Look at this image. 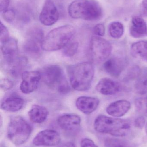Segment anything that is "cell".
<instances>
[{
  "label": "cell",
  "mask_w": 147,
  "mask_h": 147,
  "mask_svg": "<svg viewBox=\"0 0 147 147\" xmlns=\"http://www.w3.org/2000/svg\"><path fill=\"white\" fill-rule=\"evenodd\" d=\"M135 88L140 94L147 93V75L141 77L136 83Z\"/></svg>",
  "instance_id": "4316f807"
},
{
  "label": "cell",
  "mask_w": 147,
  "mask_h": 147,
  "mask_svg": "<svg viewBox=\"0 0 147 147\" xmlns=\"http://www.w3.org/2000/svg\"><path fill=\"white\" fill-rule=\"evenodd\" d=\"M126 66L123 59L117 58H112L106 61L103 67L106 72L114 77H118L122 72Z\"/></svg>",
  "instance_id": "ac0fdd59"
},
{
  "label": "cell",
  "mask_w": 147,
  "mask_h": 147,
  "mask_svg": "<svg viewBox=\"0 0 147 147\" xmlns=\"http://www.w3.org/2000/svg\"><path fill=\"white\" fill-rule=\"evenodd\" d=\"M0 85L1 88L4 91L9 90L14 86L13 82L7 78H3L1 80Z\"/></svg>",
  "instance_id": "f546056e"
},
{
  "label": "cell",
  "mask_w": 147,
  "mask_h": 147,
  "mask_svg": "<svg viewBox=\"0 0 147 147\" xmlns=\"http://www.w3.org/2000/svg\"><path fill=\"white\" fill-rule=\"evenodd\" d=\"M59 18V13L52 0H45L40 13L39 19L44 26H51L55 24Z\"/></svg>",
  "instance_id": "8fae6325"
},
{
  "label": "cell",
  "mask_w": 147,
  "mask_h": 147,
  "mask_svg": "<svg viewBox=\"0 0 147 147\" xmlns=\"http://www.w3.org/2000/svg\"><path fill=\"white\" fill-rule=\"evenodd\" d=\"M40 72L41 79L47 85L63 94L70 92V87L60 66L49 65Z\"/></svg>",
  "instance_id": "5b68a950"
},
{
  "label": "cell",
  "mask_w": 147,
  "mask_h": 147,
  "mask_svg": "<svg viewBox=\"0 0 147 147\" xmlns=\"http://www.w3.org/2000/svg\"><path fill=\"white\" fill-rule=\"evenodd\" d=\"M90 49L94 60L102 62L107 59L111 54L112 46L104 39L98 36H93L91 40Z\"/></svg>",
  "instance_id": "ba28073f"
},
{
  "label": "cell",
  "mask_w": 147,
  "mask_h": 147,
  "mask_svg": "<svg viewBox=\"0 0 147 147\" xmlns=\"http://www.w3.org/2000/svg\"><path fill=\"white\" fill-rule=\"evenodd\" d=\"M2 16L3 20L9 23L14 21L15 18V13L12 9H7L2 13Z\"/></svg>",
  "instance_id": "f1b7e54d"
},
{
  "label": "cell",
  "mask_w": 147,
  "mask_h": 147,
  "mask_svg": "<svg viewBox=\"0 0 147 147\" xmlns=\"http://www.w3.org/2000/svg\"><path fill=\"white\" fill-rule=\"evenodd\" d=\"M99 104V99L93 97L80 96L76 101L77 108L86 115H89L95 111Z\"/></svg>",
  "instance_id": "9a60e30c"
},
{
  "label": "cell",
  "mask_w": 147,
  "mask_h": 147,
  "mask_svg": "<svg viewBox=\"0 0 147 147\" xmlns=\"http://www.w3.org/2000/svg\"><path fill=\"white\" fill-rule=\"evenodd\" d=\"M80 146L81 147H98L92 140L88 138L83 139L80 142Z\"/></svg>",
  "instance_id": "1f68e13d"
},
{
  "label": "cell",
  "mask_w": 147,
  "mask_h": 147,
  "mask_svg": "<svg viewBox=\"0 0 147 147\" xmlns=\"http://www.w3.org/2000/svg\"><path fill=\"white\" fill-rule=\"evenodd\" d=\"M96 90L104 95L117 94L121 90V86L115 80L108 78L102 79L96 86Z\"/></svg>",
  "instance_id": "4fadbf2b"
},
{
  "label": "cell",
  "mask_w": 147,
  "mask_h": 147,
  "mask_svg": "<svg viewBox=\"0 0 147 147\" xmlns=\"http://www.w3.org/2000/svg\"><path fill=\"white\" fill-rule=\"evenodd\" d=\"M1 45V51L3 59L14 57L18 55V43L15 39L10 38Z\"/></svg>",
  "instance_id": "44dd1931"
},
{
  "label": "cell",
  "mask_w": 147,
  "mask_h": 147,
  "mask_svg": "<svg viewBox=\"0 0 147 147\" xmlns=\"http://www.w3.org/2000/svg\"><path fill=\"white\" fill-rule=\"evenodd\" d=\"M24 101L18 95L12 94L5 98L1 102V108L2 109L8 112H16L22 109L24 106Z\"/></svg>",
  "instance_id": "2e32d148"
},
{
  "label": "cell",
  "mask_w": 147,
  "mask_h": 147,
  "mask_svg": "<svg viewBox=\"0 0 147 147\" xmlns=\"http://www.w3.org/2000/svg\"><path fill=\"white\" fill-rule=\"evenodd\" d=\"M131 108L130 102L126 100H120L110 104L106 109L107 113L116 117L123 116Z\"/></svg>",
  "instance_id": "e0dca14e"
},
{
  "label": "cell",
  "mask_w": 147,
  "mask_h": 147,
  "mask_svg": "<svg viewBox=\"0 0 147 147\" xmlns=\"http://www.w3.org/2000/svg\"><path fill=\"white\" fill-rule=\"evenodd\" d=\"M130 34L135 38H140L147 34L146 23L144 19L135 16L132 19V26L130 28Z\"/></svg>",
  "instance_id": "ffe728a7"
},
{
  "label": "cell",
  "mask_w": 147,
  "mask_h": 147,
  "mask_svg": "<svg viewBox=\"0 0 147 147\" xmlns=\"http://www.w3.org/2000/svg\"><path fill=\"white\" fill-rule=\"evenodd\" d=\"M94 127L95 130L99 133L123 137L128 134L131 126L127 120L101 115L96 118Z\"/></svg>",
  "instance_id": "277c9868"
},
{
  "label": "cell",
  "mask_w": 147,
  "mask_h": 147,
  "mask_svg": "<svg viewBox=\"0 0 147 147\" xmlns=\"http://www.w3.org/2000/svg\"><path fill=\"white\" fill-rule=\"evenodd\" d=\"M81 122L79 116L71 113L61 115L57 120L58 126L65 131H72L77 129L80 126Z\"/></svg>",
  "instance_id": "5bb4252c"
},
{
  "label": "cell",
  "mask_w": 147,
  "mask_h": 147,
  "mask_svg": "<svg viewBox=\"0 0 147 147\" xmlns=\"http://www.w3.org/2000/svg\"><path fill=\"white\" fill-rule=\"evenodd\" d=\"M75 33L76 29L71 25H64L54 28L45 37L41 48L46 51L60 50L70 42Z\"/></svg>",
  "instance_id": "3957f363"
},
{
  "label": "cell",
  "mask_w": 147,
  "mask_h": 147,
  "mask_svg": "<svg viewBox=\"0 0 147 147\" xmlns=\"http://www.w3.org/2000/svg\"><path fill=\"white\" fill-rule=\"evenodd\" d=\"M9 3V0H0V11L1 13L8 9Z\"/></svg>",
  "instance_id": "836d02e7"
},
{
  "label": "cell",
  "mask_w": 147,
  "mask_h": 147,
  "mask_svg": "<svg viewBox=\"0 0 147 147\" xmlns=\"http://www.w3.org/2000/svg\"><path fill=\"white\" fill-rule=\"evenodd\" d=\"M44 38L42 29L37 27L31 28L27 33L23 45L24 51L30 57L38 58L40 55L41 48Z\"/></svg>",
  "instance_id": "52a82bcc"
},
{
  "label": "cell",
  "mask_w": 147,
  "mask_h": 147,
  "mask_svg": "<svg viewBox=\"0 0 147 147\" xmlns=\"http://www.w3.org/2000/svg\"><path fill=\"white\" fill-rule=\"evenodd\" d=\"M78 47V42H70L63 48V54L66 57H73L77 53Z\"/></svg>",
  "instance_id": "cb8c5ba5"
},
{
  "label": "cell",
  "mask_w": 147,
  "mask_h": 147,
  "mask_svg": "<svg viewBox=\"0 0 147 147\" xmlns=\"http://www.w3.org/2000/svg\"><path fill=\"white\" fill-rule=\"evenodd\" d=\"M61 141L59 134L53 129H45L39 132L33 140V143L37 146H54Z\"/></svg>",
  "instance_id": "7c38bea8"
},
{
  "label": "cell",
  "mask_w": 147,
  "mask_h": 147,
  "mask_svg": "<svg viewBox=\"0 0 147 147\" xmlns=\"http://www.w3.org/2000/svg\"><path fill=\"white\" fill-rule=\"evenodd\" d=\"M63 147H76V146L73 142H69L65 144Z\"/></svg>",
  "instance_id": "e575fe53"
},
{
  "label": "cell",
  "mask_w": 147,
  "mask_h": 147,
  "mask_svg": "<svg viewBox=\"0 0 147 147\" xmlns=\"http://www.w3.org/2000/svg\"><path fill=\"white\" fill-rule=\"evenodd\" d=\"M137 110L147 117V96L139 98L135 101Z\"/></svg>",
  "instance_id": "484cf974"
},
{
  "label": "cell",
  "mask_w": 147,
  "mask_h": 147,
  "mask_svg": "<svg viewBox=\"0 0 147 147\" xmlns=\"http://www.w3.org/2000/svg\"><path fill=\"white\" fill-rule=\"evenodd\" d=\"M146 119L144 117L140 116L137 117L135 121V126L138 128L142 129L145 126Z\"/></svg>",
  "instance_id": "d6a6232c"
},
{
  "label": "cell",
  "mask_w": 147,
  "mask_h": 147,
  "mask_svg": "<svg viewBox=\"0 0 147 147\" xmlns=\"http://www.w3.org/2000/svg\"><path fill=\"white\" fill-rule=\"evenodd\" d=\"M68 13L74 19L93 21L102 16V7L96 0H75L68 7Z\"/></svg>",
  "instance_id": "7a4b0ae2"
},
{
  "label": "cell",
  "mask_w": 147,
  "mask_h": 147,
  "mask_svg": "<svg viewBox=\"0 0 147 147\" xmlns=\"http://www.w3.org/2000/svg\"><path fill=\"white\" fill-rule=\"evenodd\" d=\"M104 145L105 147H130L126 142L115 138L107 139Z\"/></svg>",
  "instance_id": "d4e9b609"
},
{
  "label": "cell",
  "mask_w": 147,
  "mask_h": 147,
  "mask_svg": "<svg viewBox=\"0 0 147 147\" xmlns=\"http://www.w3.org/2000/svg\"><path fill=\"white\" fill-rule=\"evenodd\" d=\"M130 52L133 57L147 62V41H140L132 45Z\"/></svg>",
  "instance_id": "7402d4cb"
},
{
  "label": "cell",
  "mask_w": 147,
  "mask_h": 147,
  "mask_svg": "<svg viewBox=\"0 0 147 147\" xmlns=\"http://www.w3.org/2000/svg\"><path fill=\"white\" fill-rule=\"evenodd\" d=\"M0 28H1L0 40H1V43L2 44L7 41L10 38V37H9V32L7 28L1 21L0 23Z\"/></svg>",
  "instance_id": "83f0119b"
},
{
  "label": "cell",
  "mask_w": 147,
  "mask_h": 147,
  "mask_svg": "<svg viewBox=\"0 0 147 147\" xmlns=\"http://www.w3.org/2000/svg\"><path fill=\"white\" fill-rule=\"evenodd\" d=\"M32 130L31 125L24 118L14 117L10 119L8 127V138L15 145L20 146L27 141Z\"/></svg>",
  "instance_id": "8992f818"
},
{
  "label": "cell",
  "mask_w": 147,
  "mask_h": 147,
  "mask_svg": "<svg viewBox=\"0 0 147 147\" xmlns=\"http://www.w3.org/2000/svg\"><path fill=\"white\" fill-rule=\"evenodd\" d=\"M105 28L104 25L101 23L97 24L93 28V32L98 37L103 36L105 34Z\"/></svg>",
  "instance_id": "4dcf8cb0"
},
{
  "label": "cell",
  "mask_w": 147,
  "mask_h": 147,
  "mask_svg": "<svg viewBox=\"0 0 147 147\" xmlns=\"http://www.w3.org/2000/svg\"><path fill=\"white\" fill-rule=\"evenodd\" d=\"M146 35H147V34H146Z\"/></svg>",
  "instance_id": "74e56055"
},
{
  "label": "cell",
  "mask_w": 147,
  "mask_h": 147,
  "mask_svg": "<svg viewBox=\"0 0 147 147\" xmlns=\"http://www.w3.org/2000/svg\"><path fill=\"white\" fill-rule=\"evenodd\" d=\"M48 114L49 112L46 108L37 105H33L28 112L30 120L36 123H41L45 122Z\"/></svg>",
  "instance_id": "d6986e66"
},
{
  "label": "cell",
  "mask_w": 147,
  "mask_h": 147,
  "mask_svg": "<svg viewBox=\"0 0 147 147\" xmlns=\"http://www.w3.org/2000/svg\"><path fill=\"white\" fill-rule=\"evenodd\" d=\"M142 4L144 7L147 10V0H143Z\"/></svg>",
  "instance_id": "d590c367"
},
{
  "label": "cell",
  "mask_w": 147,
  "mask_h": 147,
  "mask_svg": "<svg viewBox=\"0 0 147 147\" xmlns=\"http://www.w3.org/2000/svg\"><path fill=\"white\" fill-rule=\"evenodd\" d=\"M21 77L20 90L24 94H29L35 91L41 79V73L38 71H24Z\"/></svg>",
  "instance_id": "30bf717a"
},
{
  "label": "cell",
  "mask_w": 147,
  "mask_h": 147,
  "mask_svg": "<svg viewBox=\"0 0 147 147\" xmlns=\"http://www.w3.org/2000/svg\"><path fill=\"white\" fill-rule=\"evenodd\" d=\"M109 33L110 36L114 38H120L124 33L123 25L119 22H112L109 26Z\"/></svg>",
  "instance_id": "603a6c76"
},
{
  "label": "cell",
  "mask_w": 147,
  "mask_h": 147,
  "mask_svg": "<svg viewBox=\"0 0 147 147\" xmlns=\"http://www.w3.org/2000/svg\"><path fill=\"white\" fill-rule=\"evenodd\" d=\"M146 134H147V124L146 125Z\"/></svg>",
  "instance_id": "8d00e7d4"
},
{
  "label": "cell",
  "mask_w": 147,
  "mask_h": 147,
  "mask_svg": "<svg viewBox=\"0 0 147 147\" xmlns=\"http://www.w3.org/2000/svg\"><path fill=\"white\" fill-rule=\"evenodd\" d=\"M28 65L26 58L18 55L7 59H3L2 67L3 70L13 78L21 76Z\"/></svg>",
  "instance_id": "9c48e42d"
},
{
  "label": "cell",
  "mask_w": 147,
  "mask_h": 147,
  "mask_svg": "<svg viewBox=\"0 0 147 147\" xmlns=\"http://www.w3.org/2000/svg\"><path fill=\"white\" fill-rule=\"evenodd\" d=\"M72 87L78 91H85L90 88L95 70L89 62H83L70 65L67 68Z\"/></svg>",
  "instance_id": "6da1fadb"
}]
</instances>
